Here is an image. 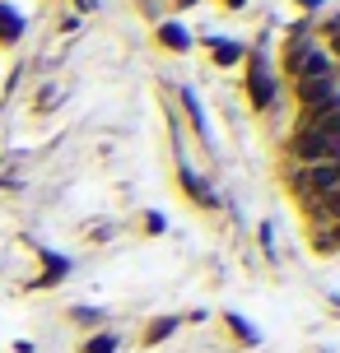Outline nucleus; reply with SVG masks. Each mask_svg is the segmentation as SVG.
Segmentation results:
<instances>
[{
    "instance_id": "f257e3e1",
    "label": "nucleus",
    "mask_w": 340,
    "mask_h": 353,
    "mask_svg": "<svg viewBox=\"0 0 340 353\" xmlns=\"http://www.w3.org/2000/svg\"><path fill=\"white\" fill-rule=\"evenodd\" d=\"M326 144H331V135H326L322 125H299V135H294V144H289V154L299 163H322L326 159Z\"/></svg>"
},
{
    "instance_id": "f03ea898",
    "label": "nucleus",
    "mask_w": 340,
    "mask_h": 353,
    "mask_svg": "<svg viewBox=\"0 0 340 353\" xmlns=\"http://www.w3.org/2000/svg\"><path fill=\"white\" fill-rule=\"evenodd\" d=\"M247 93H252V107H256V112H266V107L275 103V74H270V65L261 61V56H252V70H247Z\"/></svg>"
},
{
    "instance_id": "7ed1b4c3",
    "label": "nucleus",
    "mask_w": 340,
    "mask_h": 353,
    "mask_svg": "<svg viewBox=\"0 0 340 353\" xmlns=\"http://www.w3.org/2000/svg\"><path fill=\"white\" fill-rule=\"evenodd\" d=\"M182 186H187V195H191V200H200V205H205V210H215V205H219V195L210 191V186H205V181H200V176L191 172V168H187V163H182Z\"/></svg>"
},
{
    "instance_id": "20e7f679",
    "label": "nucleus",
    "mask_w": 340,
    "mask_h": 353,
    "mask_svg": "<svg viewBox=\"0 0 340 353\" xmlns=\"http://www.w3.org/2000/svg\"><path fill=\"white\" fill-rule=\"evenodd\" d=\"M159 42L168 47V52H187V47H191V37H187L182 23H159Z\"/></svg>"
},
{
    "instance_id": "39448f33",
    "label": "nucleus",
    "mask_w": 340,
    "mask_h": 353,
    "mask_svg": "<svg viewBox=\"0 0 340 353\" xmlns=\"http://www.w3.org/2000/svg\"><path fill=\"white\" fill-rule=\"evenodd\" d=\"M243 56H247L243 42H224V37H215V65H238Z\"/></svg>"
},
{
    "instance_id": "423d86ee",
    "label": "nucleus",
    "mask_w": 340,
    "mask_h": 353,
    "mask_svg": "<svg viewBox=\"0 0 340 353\" xmlns=\"http://www.w3.org/2000/svg\"><path fill=\"white\" fill-rule=\"evenodd\" d=\"M19 33H23V19H19L10 5H0V42H15Z\"/></svg>"
},
{
    "instance_id": "0eeeda50",
    "label": "nucleus",
    "mask_w": 340,
    "mask_h": 353,
    "mask_svg": "<svg viewBox=\"0 0 340 353\" xmlns=\"http://www.w3.org/2000/svg\"><path fill=\"white\" fill-rule=\"evenodd\" d=\"M66 270H70V261H66V256H47V270H42V283H56V279H66Z\"/></svg>"
},
{
    "instance_id": "6e6552de",
    "label": "nucleus",
    "mask_w": 340,
    "mask_h": 353,
    "mask_svg": "<svg viewBox=\"0 0 340 353\" xmlns=\"http://www.w3.org/2000/svg\"><path fill=\"white\" fill-rule=\"evenodd\" d=\"M84 353H117V335H108V330H103V335H93L89 344H84Z\"/></svg>"
},
{
    "instance_id": "1a4fd4ad",
    "label": "nucleus",
    "mask_w": 340,
    "mask_h": 353,
    "mask_svg": "<svg viewBox=\"0 0 340 353\" xmlns=\"http://www.w3.org/2000/svg\"><path fill=\"white\" fill-rule=\"evenodd\" d=\"M173 330H178V321H154V325H149V335H144V339H149V344H159V339H168Z\"/></svg>"
},
{
    "instance_id": "9d476101",
    "label": "nucleus",
    "mask_w": 340,
    "mask_h": 353,
    "mask_svg": "<svg viewBox=\"0 0 340 353\" xmlns=\"http://www.w3.org/2000/svg\"><path fill=\"white\" fill-rule=\"evenodd\" d=\"M229 330H238V335H243V344H256V330H252L243 316H233V312H229Z\"/></svg>"
},
{
    "instance_id": "9b49d317",
    "label": "nucleus",
    "mask_w": 340,
    "mask_h": 353,
    "mask_svg": "<svg viewBox=\"0 0 340 353\" xmlns=\"http://www.w3.org/2000/svg\"><path fill=\"white\" fill-rule=\"evenodd\" d=\"M317 251H336V232H331V228L317 232Z\"/></svg>"
},
{
    "instance_id": "f8f14e48",
    "label": "nucleus",
    "mask_w": 340,
    "mask_h": 353,
    "mask_svg": "<svg viewBox=\"0 0 340 353\" xmlns=\"http://www.w3.org/2000/svg\"><path fill=\"white\" fill-rule=\"evenodd\" d=\"M331 52L340 56V28H331Z\"/></svg>"
},
{
    "instance_id": "ddd939ff",
    "label": "nucleus",
    "mask_w": 340,
    "mask_h": 353,
    "mask_svg": "<svg viewBox=\"0 0 340 353\" xmlns=\"http://www.w3.org/2000/svg\"><path fill=\"white\" fill-rule=\"evenodd\" d=\"M75 5H79V10H98V0H75Z\"/></svg>"
},
{
    "instance_id": "4468645a",
    "label": "nucleus",
    "mask_w": 340,
    "mask_h": 353,
    "mask_svg": "<svg viewBox=\"0 0 340 353\" xmlns=\"http://www.w3.org/2000/svg\"><path fill=\"white\" fill-rule=\"evenodd\" d=\"M178 5H182V10H191V5H200V0H178Z\"/></svg>"
},
{
    "instance_id": "2eb2a0df",
    "label": "nucleus",
    "mask_w": 340,
    "mask_h": 353,
    "mask_svg": "<svg viewBox=\"0 0 340 353\" xmlns=\"http://www.w3.org/2000/svg\"><path fill=\"white\" fill-rule=\"evenodd\" d=\"M331 232H336V247H340V223H331Z\"/></svg>"
}]
</instances>
